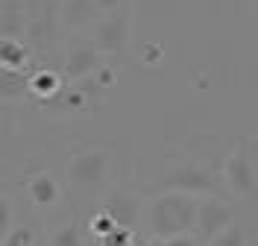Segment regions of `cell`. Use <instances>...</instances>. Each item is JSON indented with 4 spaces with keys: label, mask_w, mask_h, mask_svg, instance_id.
Instances as JSON below:
<instances>
[{
    "label": "cell",
    "mask_w": 258,
    "mask_h": 246,
    "mask_svg": "<svg viewBox=\"0 0 258 246\" xmlns=\"http://www.w3.org/2000/svg\"><path fill=\"white\" fill-rule=\"evenodd\" d=\"M200 199L182 191H164L150 205V229L159 237H179L197 229Z\"/></svg>",
    "instance_id": "6da1fadb"
},
{
    "label": "cell",
    "mask_w": 258,
    "mask_h": 246,
    "mask_svg": "<svg viewBox=\"0 0 258 246\" xmlns=\"http://www.w3.org/2000/svg\"><path fill=\"white\" fill-rule=\"evenodd\" d=\"M161 188L164 191H182V194H209V197H217L220 194V185L217 179L211 176L206 167H200V164H182L176 170H170V173H164V179H161Z\"/></svg>",
    "instance_id": "7a4b0ae2"
},
{
    "label": "cell",
    "mask_w": 258,
    "mask_h": 246,
    "mask_svg": "<svg viewBox=\"0 0 258 246\" xmlns=\"http://www.w3.org/2000/svg\"><path fill=\"white\" fill-rule=\"evenodd\" d=\"M109 173V155L103 149H85V152H77L71 164H68V176L74 185L80 188H97L103 185Z\"/></svg>",
    "instance_id": "3957f363"
},
{
    "label": "cell",
    "mask_w": 258,
    "mask_h": 246,
    "mask_svg": "<svg viewBox=\"0 0 258 246\" xmlns=\"http://www.w3.org/2000/svg\"><path fill=\"white\" fill-rule=\"evenodd\" d=\"M223 176H226V185H229L235 194H241V197H255L258 194L255 167H252V161H249V155H246V149H243L241 144L226 155Z\"/></svg>",
    "instance_id": "277c9868"
},
{
    "label": "cell",
    "mask_w": 258,
    "mask_h": 246,
    "mask_svg": "<svg viewBox=\"0 0 258 246\" xmlns=\"http://www.w3.org/2000/svg\"><path fill=\"white\" fill-rule=\"evenodd\" d=\"M232 226V205L220 202L217 197L200 199V214H197V234L203 240H214L223 229Z\"/></svg>",
    "instance_id": "5b68a950"
},
{
    "label": "cell",
    "mask_w": 258,
    "mask_h": 246,
    "mask_svg": "<svg viewBox=\"0 0 258 246\" xmlns=\"http://www.w3.org/2000/svg\"><path fill=\"white\" fill-rule=\"evenodd\" d=\"M126 12L120 9V12H112V15H106L100 24H97V33H94V44L103 53H123L126 47V38H129V27H126Z\"/></svg>",
    "instance_id": "8992f818"
},
{
    "label": "cell",
    "mask_w": 258,
    "mask_h": 246,
    "mask_svg": "<svg viewBox=\"0 0 258 246\" xmlns=\"http://www.w3.org/2000/svg\"><path fill=\"white\" fill-rule=\"evenodd\" d=\"M100 70V47H74L64 59V76L71 82H82Z\"/></svg>",
    "instance_id": "52a82bcc"
},
{
    "label": "cell",
    "mask_w": 258,
    "mask_h": 246,
    "mask_svg": "<svg viewBox=\"0 0 258 246\" xmlns=\"http://www.w3.org/2000/svg\"><path fill=\"white\" fill-rule=\"evenodd\" d=\"M27 194H30V199L38 208H47V205H53V202L59 199V185H56L53 176L38 173V176H32V179L27 182Z\"/></svg>",
    "instance_id": "ba28073f"
},
{
    "label": "cell",
    "mask_w": 258,
    "mask_h": 246,
    "mask_svg": "<svg viewBox=\"0 0 258 246\" xmlns=\"http://www.w3.org/2000/svg\"><path fill=\"white\" fill-rule=\"evenodd\" d=\"M62 15L68 27H82L100 15V9H97V0H64Z\"/></svg>",
    "instance_id": "9c48e42d"
},
{
    "label": "cell",
    "mask_w": 258,
    "mask_h": 246,
    "mask_svg": "<svg viewBox=\"0 0 258 246\" xmlns=\"http://www.w3.org/2000/svg\"><path fill=\"white\" fill-rule=\"evenodd\" d=\"M103 211H109L117 220V226H129V223H135V202L126 197V194H109L106 199V205H103Z\"/></svg>",
    "instance_id": "30bf717a"
},
{
    "label": "cell",
    "mask_w": 258,
    "mask_h": 246,
    "mask_svg": "<svg viewBox=\"0 0 258 246\" xmlns=\"http://www.w3.org/2000/svg\"><path fill=\"white\" fill-rule=\"evenodd\" d=\"M0 88H3L6 100L21 97L30 88V76H24V70H18V67H0Z\"/></svg>",
    "instance_id": "8fae6325"
},
{
    "label": "cell",
    "mask_w": 258,
    "mask_h": 246,
    "mask_svg": "<svg viewBox=\"0 0 258 246\" xmlns=\"http://www.w3.org/2000/svg\"><path fill=\"white\" fill-rule=\"evenodd\" d=\"M30 91H35L44 100H59L62 97V79L50 70H41L38 76H30Z\"/></svg>",
    "instance_id": "7c38bea8"
},
{
    "label": "cell",
    "mask_w": 258,
    "mask_h": 246,
    "mask_svg": "<svg viewBox=\"0 0 258 246\" xmlns=\"http://www.w3.org/2000/svg\"><path fill=\"white\" fill-rule=\"evenodd\" d=\"M27 65V47L18 38H3L0 41V67H21Z\"/></svg>",
    "instance_id": "4fadbf2b"
},
{
    "label": "cell",
    "mask_w": 258,
    "mask_h": 246,
    "mask_svg": "<svg viewBox=\"0 0 258 246\" xmlns=\"http://www.w3.org/2000/svg\"><path fill=\"white\" fill-rule=\"evenodd\" d=\"M88 229H91V234H97V237H106V234H112V231L117 229V220H114L109 211H100L94 220H91Z\"/></svg>",
    "instance_id": "5bb4252c"
},
{
    "label": "cell",
    "mask_w": 258,
    "mask_h": 246,
    "mask_svg": "<svg viewBox=\"0 0 258 246\" xmlns=\"http://www.w3.org/2000/svg\"><path fill=\"white\" fill-rule=\"evenodd\" d=\"M50 246H82L80 229H77V226H64V229H59L56 234H53Z\"/></svg>",
    "instance_id": "9a60e30c"
},
{
    "label": "cell",
    "mask_w": 258,
    "mask_h": 246,
    "mask_svg": "<svg viewBox=\"0 0 258 246\" xmlns=\"http://www.w3.org/2000/svg\"><path fill=\"white\" fill-rule=\"evenodd\" d=\"M35 243V234H32V229H9L6 234H3V246H32Z\"/></svg>",
    "instance_id": "2e32d148"
},
{
    "label": "cell",
    "mask_w": 258,
    "mask_h": 246,
    "mask_svg": "<svg viewBox=\"0 0 258 246\" xmlns=\"http://www.w3.org/2000/svg\"><path fill=\"white\" fill-rule=\"evenodd\" d=\"M211 246H243V231L238 226H229L211 240Z\"/></svg>",
    "instance_id": "e0dca14e"
},
{
    "label": "cell",
    "mask_w": 258,
    "mask_h": 246,
    "mask_svg": "<svg viewBox=\"0 0 258 246\" xmlns=\"http://www.w3.org/2000/svg\"><path fill=\"white\" fill-rule=\"evenodd\" d=\"M100 246H132V231L126 226H117L112 234L100 237Z\"/></svg>",
    "instance_id": "ac0fdd59"
},
{
    "label": "cell",
    "mask_w": 258,
    "mask_h": 246,
    "mask_svg": "<svg viewBox=\"0 0 258 246\" xmlns=\"http://www.w3.org/2000/svg\"><path fill=\"white\" fill-rule=\"evenodd\" d=\"M150 246H197V240H194L191 234H179V237H159Z\"/></svg>",
    "instance_id": "d6986e66"
},
{
    "label": "cell",
    "mask_w": 258,
    "mask_h": 246,
    "mask_svg": "<svg viewBox=\"0 0 258 246\" xmlns=\"http://www.w3.org/2000/svg\"><path fill=\"white\" fill-rule=\"evenodd\" d=\"M0 229H3V234L9 231V199L6 197L0 199Z\"/></svg>",
    "instance_id": "ffe728a7"
},
{
    "label": "cell",
    "mask_w": 258,
    "mask_h": 246,
    "mask_svg": "<svg viewBox=\"0 0 258 246\" xmlns=\"http://www.w3.org/2000/svg\"><path fill=\"white\" fill-rule=\"evenodd\" d=\"M97 9H100V12H106V15H112V12L120 9V0H97Z\"/></svg>",
    "instance_id": "44dd1931"
}]
</instances>
